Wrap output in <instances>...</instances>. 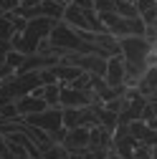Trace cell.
Wrapping results in <instances>:
<instances>
[{"label":"cell","instance_id":"6da1fadb","mask_svg":"<svg viewBox=\"0 0 157 159\" xmlns=\"http://www.w3.org/2000/svg\"><path fill=\"white\" fill-rule=\"evenodd\" d=\"M119 46H122L124 61L147 68V58L152 53V43L147 41L145 35H124V38H119Z\"/></svg>","mask_w":157,"mask_h":159},{"label":"cell","instance_id":"7a4b0ae2","mask_svg":"<svg viewBox=\"0 0 157 159\" xmlns=\"http://www.w3.org/2000/svg\"><path fill=\"white\" fill-rule=\"evenodd\" d=\"M23 121H28V124H33V126H38V129L53 134V131H58V129L64 126V106H48V109L41 111V114L23 116Z\"/></svg>","mask_w":157,"mask_h":159},{"label":"cell","instance_id":"3957f363","mask_svg":"<svg viewBox=\"0 0 157 159\" xmlns=\"http://www.w3.org/2000/svg\"><path fill=\"white\" fill-rule=\"evenodd\" d=\"M124 78H127V61H124V56H112L107 61L104 81L109 86H124Z\"/></svg>","mask_w":157,"mask_h":159},{"label":"cell","instance_id":"277c9868","mask_svg":"<svg viewBox=\"0 0 157 159\" xmlns=\"http://www.w3.org/2000/svg\"><path fill=\"white\" fill-rule=\"evenodd\" d=\"M91 144V126H76V129H69L66 139H64V147L69 152H76V149H89Z\"/></svg>","mask_w":157,"mask_h":159},{"label":"cell","instance_id":"5b68a950","mask_svg":"<svg viewBox=\"0 0 157 159\" xmlns=\"http://www.w3.org/2000/svg\"><path fill=\"white\" fill-rule=\"evenodd\" d=\"M15 106L18 111H21V119L23 116H31V114H41L48 109V101L43 96H36V93H28V96H21V98H15Z\"/></svg>","mask_w":157,"mask_h":159},{"label":"cell","instance_id":"8992f818","mask_svg":"<svg viewBox=\"0 0 157 159\" xmlns=\"http://www.w3.org/2000/svg\"><path fill=\"white\" fill-rule=\"evenodd\" d=\"M61 20H66V23H69L71 28H76V30H91V25H89V20H86L84 8H78V5H74V3L66 5Z\"/></svg>","mask_w":157,"mask_h":159},{"label":"cell","instance_id":"52a82bcc","mask_svg":"<svg viewBox=\"0 0 157 159\" xmlns=\"http://www.w3.org/2000/svg\"><path fill=\"white\" fill-rule=\"evenodd\" d=\"M94 111H96V119H99V124H102L107 131L114 134L117 124H119V114H117V111H109L104 104H94Z\"/></svg>","mask_w":157,"mask_h":159},{"label":"cell","instance_id":"ba28073f","mask_svg":"<svg viewBox=\"0 0 157 159\" xmlns=\"http://www.w3.org/2000/svg\"><path fill=\"white\" fill-rule=\"evenodd\" d=\"M38 10H41V15H46V18L61 20V18H64V10H66V5H64V3H58V0H41Z\"/></svg>","mask_w":157,"mask_h":159},{"label":"cell","instance_id":"9c48e42d","mask_svg":"<svg viewBox=\"0 0 157 159\" xmlns=\"http://www.w3.org/2000/svg\"><path fill=\"white\" fill-rule=\"evenodd\" d=\"M140 93L142 96H147L150 91H155L157 89V66H152V68H147L145 71V76H142V81H140Z\"/></svg>","mask_w":157,"mask_h":159},{"label":"cell","instance_id":"30bf717a","mask_svg":"<svg viewBox=\"0 0 157 159\" xmlns=\"http://www.w3.org/2000/svg\"><path fill=\"white\" fill-rule=\"evenodd\" d=\"M43 98L48 106H61V84H43Z\"/></svg>","mask_w":157,"mask_h":159},{"label":"cell","instance_id":"8fae6325","mask_svg":"<svg viewBox=\"0 0 157 159\" xmlns=\"http://www.w3.org/2000/svg\"><path fill=\"white\" fill-rule=\"evenodd\" d=\"M43 159H71V152L64 147V144H58V142H53L48 149H43V154H41Z\"/></svg>","mask_w":157,"mask_h":159},{"label":"cell","instance_id":"7c38bea8","mask_svg":"<svg viewBox=\"0 0 157 159\" xmlns=\"http://www.w3.org/2000/svg\"><path fill=\"white\" fill-rule=\"evenodd\" d=\"M13 35H15L13 18L8 13H3V15H0V38H3V41H13Z\"/></svg>","mask_w":157,"mask_h":159},{"label":"cell","instance_id":"4fadbf2b","mask_svg":"<svg viewBox=\"0 0 157 159\" xmlns=\"http://www.w3.org/2000/svg\"><path fill=\"white\" fill-rule=\"evenodd\" d=\"M18 119H21V111H18L15 101L0 106V121H18Z\"/></svg>","mask_w":157,"mask_h":159},{"label":"cell","instance_id":"5bb4252c","mask_svg":"<svg viewBox=\"0 0 157 159\" xmlns=\"http://www.w3.org/2000/svg\"><path fill=\"white\" fill-rule=\"evenodd\" d=\"M117 13L124 18H137L140 15V8H137L132 0H117Z\"/></svg>","mask_w":157,"mask_h":159},{"label":"cell","instance_id":"9a60e30c","mask_svg":"<svg viewBox=\"0 0 157 159\" xmlns=\"http://www.w3.org/2000/svg\"><path fill=\"white\" fill-rule=\"evenodd\" d=\"M94 10L96 13H112V10H117V0H94Z\"/></svg>","mask_w":157,"mask_h":159},{"label":"cell","instance_id":"2e32d148","mask_svg":"<svg viewBox=\"0 0 157 159\" xmlns=\"http://www.w3.org/2000/svg\"><path fill=\"white\" fill-rule=\"evenodd\" d=\"M134 159H155V154H152V147L140 142V144L134 147Z\"/></svg>","mask_w":157,"mask_h":159},{"label":"cell","instance_id":"e0dca14e","mask_svg":"<svg viewBox=\"0 0 157 159\" xmlns=\"http://www.w3.org/2000/svg\"><path fill=\"white\" fill-rule=\"evenodd\" d=\"M142 20H145L147 25H155V28H157V3H155L150 10H145V13H142Z\"/></svg>","mask_w":157,"mask_h":159},{"label":"cell","instance_id":"ac0fdd59","mask_svg":"<svg viewBox=\"0 0 157 159\" xmlns=\"http://www.w3.org/2000/svg\"><path fill=\"white\" fill-rule=\"evenodd\" d=\"M5 152H8V136L0 131V157H5Z\"/></svg>","mask_w":157,"mask_h":159},{"label":"cell","instance_id":"d6986e66","mask_svg":"<svg viewBox=\"0 0 157 159\" xmlns=\"http://www.w3.org/2000/svg\"><path fill=\"white\" fill-rule=\"evenodd\" d=\"M74 5L84 8V10H91V8H94V0H74Z\"/></svg>","mask_w":157,"mask_h":159},{"label":"cell","instance_id":"ffe728a7","mask_svg":"<svg viewBox=\"0 0 157 159\" xmlns=\"http://www.w3.org/2000/svg\"><path fill=\"white\" fill-rule=\"evenodd\" d=\"M147 101H150V104H157V89L147 93Z\"/></svg>","mask_w":157,"mask_h":159},{"label":"cell","instance_id":"44dd1931","mask_svg":"<svg viewBox=\"0 0 157 159\" xmlns=\"http://www.w3.org/2000/svg\"><path fill=\"white\" fill-rule=\"evenodd\" d=\"M104 159H124V157H122V154H119V152H114V149H112V152H109V154H107V157H104Z\"/></svg>","mask_w":157,"mask_h":159},{"label":"cell","instance_id":"7402d4cb","mask_svg":"<svg viewBox=\"0 0 157 159\" xmlns=\"http://www.w3.org/2000/svg\"><path fill=\"white\" fill-rule=\"evenodd\" d=\"M152 154H155V159H157V144H155V147H152Z\"/></svg>","mask_w":157,"mask_h":159},{"label":"cell","instance_id":"603a6c76","mask_svg":"<svg viewBox=\"0 0 157 159\" xmlns=\"http://www.w3.org/2000/svg\"><path fill=\"white\" fill-rule=\"evenodd\" d=\"M3 13H8V10H5V8H3V5H0V15H3Z\"/></svg>","mask_w":157,"mask_h":159},{"label":"cell","instance_id":"cb8c5ba5","mask_svg":"<svg viewBox=\"0 0 157 159\" xmlns=\"http://www.w3.org/2000/svg\"><path fill=\"white\" fill-rule=\"evenodd\" d=\"M152 109H155V116H157V104H152Z\"/></svg>","mask_w":157,"mask_h":159},{"label":"cell","instance_id":"d4e9b609","mask_svg":"<svg viewBox=\"0 0 157 159\" xmlns=\"http://www.w3.org/2000/svg\"><path fill=\"white\" fill-rule=\"evenodd\" d=\"M38 159H43V157H38Z\"/></svg>","mask_w":157,"mask_h":159},{"label":"cell","instance_id":"484cf974","mask_svg":"<svg viewBox=\"0 0 157 159\" xmlns=\"http://www.w3.org/2000/svg\"><path fill=\"white\" fill-rule=\"evenodd\" d=\"M0 159H3V157H0Z\"/></svg>","mask_w":157,"mask_h":159},{"label":"cell","instance_id":"4316f807","mask_svg":"<svg viewBox=\"0 0 157 159\" xmlns=\"http://www.w3.org/2000/svg\"><path fill=\"white\" fill-rule=\"evenodd\" d=\"M3 159H5V157H3Z\"/></svg>","mask_w":157,"mask_h":159}]
</instances>
